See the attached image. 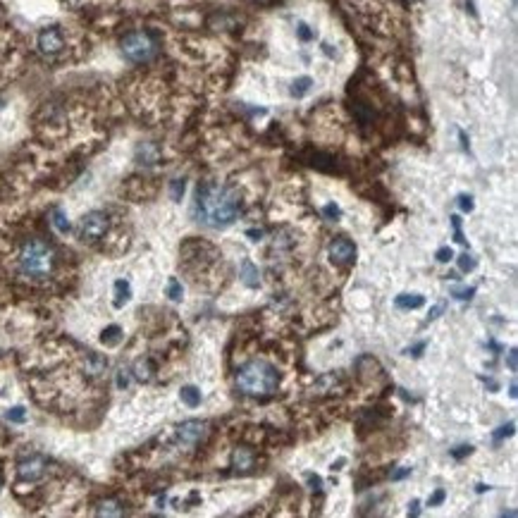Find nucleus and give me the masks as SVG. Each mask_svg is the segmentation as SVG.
I'll list each match as a JSON object with an SVG mask.
<instances>
[{"label":"nucleus","mask_w":518,"mask_h":518,"mask_svg":"<svg viewBox=\"0 0 518 518\" xmlns=\"http://www.w3.org/2000/svg\"><path fill=\"white\" fill-rule=\"evenodd\" d=\"M241 208L239 192L234 187L201 184L196 192L194 215L201 225L213 229H225L237 220Z\"/></svg>","instance_id":"obj_1"},{"label":"nucleus","mask_w":518,"mask_h":518,"mask_svg":"<svg viewBox=\"0 0 518 518\" xmlns=\"http://www.w3.org/2000/svg\"><path fill=\"white\" fill-rule=\"evenodd\" d=\"M55 248L43 239H27L19 248L17 268L19 275L31 282L48 280L55 270Z\"/></svg>","instance_id":"obj_2"},{"label":"nucleus","mask_w":518,"mask_h":518,"mask_svg":"<svg viewBox=\"0 0 518 518\" xmlns=\"http://www.w3.org/2000/svg\"><path fill=\"white\" fill-rule=\"evenodd\" d=\"M280 385L277 368L263 358L244 363L237 373V387L248 397H270Z\"/></svg>","instance_id":"obj_3"},{"label":"nucleus","mask_w":518,"mask_h":518,"mask_svg":"<svg viewBox=\"0 0 518 518\" xmlns=\"http://www.w3.org/2000/svg\"><path fill=\"white\" fill-rule=\"evenodd\" d=\"M120 48L129 62H148L158 53V43L148 31H129L120 41Z\"/></svg>","instance_id":"obj_4"},{"label":"nucleus","mask_w":518,"mask_h":518,"mask_svg":"<svg viewBox=\"0 0 518 518\" xmlns=\"http://www.w3.org/2000/svg\"><path fill=\"white\" fill-rule=\"evenodd\" d=\"M108 227H110L108 213L91 211V213L84 215L82 222H79V239L82 241H89V244H91V241H98V239L106 237Z\"/></svg>","instance_id":"obj_5"},{"label":"nucleus","mask_w":518,"mask_h":518,"mask_svg":"<svg viewBox=\"0 0 518 518\" xmlns=\"http://www.w3.org/2000/svg\"><path fill=\"white\" fill-rule=\"evenodd\" d=\"M45 468H48V461L43 456H29L24 461H19L17 465V478L24 483H36L45 475Z\"/></svg>","instance_id":"obj_6"},{"label":"nucleus","mask_w":518,"mask_h":518,"mask_svg":"<svg viewBox=\"0 0 518 518\" xmlns=\"http://www.w3.org/2000/svg\"><path fill=\"white\" fill-rule=\"evenodd\" d=\"M38 50H41L43 55H57L60 50L65 48V36H62V31L57 29V27H48V29H43L41 34H38Z\"/></svg>","instance_id":"obj_7"},{"label":"nucleus","mask_w":518,"mask_h":518,"mask_svg":"<svg viewBox=\"0 0 518 518\" xmlns=\"http://www.w3.org/2000/svg\"><path fill=\"white\" fill-rule=\"evenodd\" d=\"M206 430H208V423L206 421H184L177 428V439H180L182 444H199L203 437H206Z\"/></svg>","instance_id":"obj_8"},{"label":"nucleus","mask_w":518,"mask_h":518,"mask_svg":"<svg viewBox=\"0 0 518 518\" xmlns=\"http://www.w3.org/2000/svg\"><path fill=\"white\" fill-rule=\"evenodd\" d=\"M356 255V246L349 239H334L330 244V258L334 263H349Z\"/></svg>","instance_id":"obj_9"},{"label":"nucleus","mask_w":518,"mask_h":518,"mask_svg":"<svg viewBox=\"0 0 518 518\" xmlns=\"http://www.w3.org/2000/svg\"><path fill=\"white\" fill-rule=\"evenodd\" d=\"M158 160H160V148L155 146V143H150V141L139 143V148H136V162H139V165L150 167Z\"/></svg>","instance_id":"obj_10"},{"label":"nucleus","mask_w":518,"mask_h":518,"mask_svg":"<svg viewBox=\"0 0 518 518\" xmlns=\"http://www.w3.org/2000/svg\"><path fill=\"white\" fill-rule=\"evenodd\" d=\"M241 282H244L246 287H251V290H255V287H260V277H258V268H255L251 260H244L241 263Z\"/></svg>","instance_id":"obj_11"},{"label":"nucleus","mask_w":518,"mask_h":518,"mask_svg":"<svg viewBox=\"0 0 518 518\" xmlns=\"http://www.w3.org/2000/svg\"><path fill=\"white\" fill-rule=\"evenodd\" d=\"M425 304V299L421 294H399L395 299V306L402 308V311H411V308H421Z\"/></svg>","instance_id":"obj_12"},{"label":"nucleus","mask_w":518,"mask_h":518,"mask_svg":"<svg viewBox=\"0 0 518 518\" xmlns=\"http://www.w3.org/2000/svg\"><path fill=\"white\" fill-rule=\"evenodd\" d=\"M96 514L98 516H122L124 507L117 500H103V502H98Z\"/></svg>","instance_id":"obj_13"},{"label":"nucleus","mask_w":518,"mask_h":518,"mask_svg":"<svg viewBox=\"0 0 518 518\" xmlns=\"http://www.w3.org/2000/svg\"><path fill=\"white\" fill-rule=\"evenodd\" d=\"M132 299V287H129V282H124V280H117L115 282V308H122L127 301Z\"/></svg>","instance_id":"obj_14"},{"label":"nucleus","mask_w":518,"mask_h":518,"mask_svg":"<svg viewBox=\"0 0 518 518\" xmlns=\"http://www.w3.org/2000/svg\"><path fill=\"white\" fill-rule=\"evenodd\" d=\"M134 378L139 380V382H148L150 378H153V363H150L148 358H139L134 363Z\"/></svg>","instance_id":"obj_15"},{"label":"nucleus","mask_w":518,"mask_h":518,"mask_svg":"<svg viewBox=\"0 0 518 518\" xmlns=\"http://www.w3.org/2000/svg\"><path fill=\"white\" fill-rule=\"evenodd\" d=\"M232 463H234V468H239V470L253 468V454L248 449H237V451H234Z\"/></svg>","instance_id":"obj_16"},{"label":"nucleus","mask_w":518,"mask_h":518,"mask_svg":"<svg viewBox=\"0 0 518 518\" xmlns=\"http://www.w3.org/2000/svg\"><path fill=\"white\" fill-rule=\"evenodd\" d=\"M108 360L103 356H96V353H89L87 356V373L89 375H101L103 370H106Z\"/></svg>","instance_id":"obj_17"},{"label":"nucleus","mask_w":518,"mask_h":518,"mask_svg":"<svg viewBox=\"0 0 518 518\" xmlns=\"http://www.w3.org/2000/svg\"><path fill=\"white\" fill-rule=\"evenodd\" d=\"M101 342L106 344V346H117V344L122 342V330L117 325L106 327V330H103V334H101Z\"/></svg>","instance_id":"obj_18"},{"label":"nucleus","mask_w":518,"mask_h":518,"mask_svg":"<svg viewBox=\"0 0 518 518\" xmlns=\"http://www.w3.org/2000/svg\"><path fill=\"white\" fill-rule=\"evenodd\" d=\"M50 218H53V227L57 229L60 234H67L70 232V220H67V215H65L62 208H53V213H50Z\"/></svg>","instance_id":"obj_19"},{"label":"nucleus","mask_w":518,"mask_h":518,"mask_svg":"<svg viewBox=\"0 0 518 518\" xmlns=\"http://www.w3.org/2000/svg\"><path fill=\"white\" fill-rule=\"evenodd\" d=\"M180 397H182V402H184L187 406H199L201 404V392L196 390V387L192 385H187V387H182V392H180Z\"/></svg>","instance_id":"obj_20"},{"label":"nucleus","mask_w":518,"mask_h":518,"mask_svg":"<svg viewBox=\"0 0 518 518\" xmlns=\"http://www.w3.org/2000/svg\"><path fill=\"white\" fill-rule=\"evenodd\" d=\"M311 87H313L311 77H299V79L292 84V96L294 98H304L308 91H311Z\"/></svg>","instance_id":"obj_21"},{"label":"nucleus","mask_w":518,"mask_h":518,"mask_svg":"<svg viewBox=\"0 0 518 518\" xmlns=\"http://www.w3.org/2000/svg\"><path fill=\"white\" fill-rule=\"evenodd\" d=\"M167 297L172 299V301H182V297H184L182 282L177 280V277H170V282H167Z\"/></svg>","instance_id":"obj_22"},{"label":"nucleus","mask_w":518,"mask_h":518,"mask_svg":"<svg viewBox=\"0 0 518 518\" xmlns=\"http://www.w3.org/2000/svg\"><path fill=\"white\" fill-rule=\"evenodd\" d=\"M184 189H187V182L184 180H175L172 184H170V196H172V201H182V196H184Z\"/></svg>","instance_id":"obj_23"},{"label":"nucleus","mask_w":518,"mask_h":518,"mask_svg":"<svg viewBox=\"0 0 518 518\" xmlns=\"http://www.w3.org/2000/svg\"><path fill=\"white\" fill-rule=\"evenodd\" d=\"M5 418H8L10 423H24L27 421V411H24L22 406H15V409H10L5 413Z\"/></svg>","instance_id":"obj_24"},{"label":"nucleus","mask_w":518,"mask_h":518,"mask_svg":"<svg viewBox=\"0 0 518 518\" xmlns=\"http://www.w3.org/2000/svg\"><path fill=\"white\" fill-rule=\"evenodd\" d=\"M475 265H478V260L473 258L470 253H463V255H458V268H461L463 272H470V270H475Z\"/></svg>","instance_id":"obj_25"},{"label":"nucleus","mask_w":518,"mask_h":518,"mask_svg":"<svg viewBox=\"0 0 518 518\" xmlns=\"http://www.w3.org/2000/svg\"><path fill=\"white\" fill-rule=\"evenodd\" d=\"M297 36H299V38H301V41H304V43H308V41H311V38H313V31L308 29V24L299 22V24H297Z\"/></svg>","instance_id":"obj_26"},{"label":"nucleus","mask_w":518,"mask_h":518,"mask_svg":"<svg viewBox=\"0 0 518 518\" xmlns=\"http://www.w3.org/2000/svg\"><path fill=\"white\" fill-rule=\"evenodd\" d=\"M323 215H325V218H330V220H337L339 215H342V208L334 206V203H327V206L323 208Z\"/></svg>","instance_id":"obj_27"},{"label":"nucleus","mask_w":518,"mask_h":518,"mask_svg":"<svg viewBox=\"0 0 518 518\" xmlns=\"http://www.w3.org/2000/svg\"><path fill=\"white\" fill-rule=\"evenodd\" d=\"M458 206H461V211L463 213H470L475 208V203H473V196H458Z\"/></svg>","instance_id":"obj_28"},{"label":"nucleus","mask_w":518,"mask_h":518,"mask_svg":"<svg viewBox=\"0 0 518 518\" xmlns=\"http://www.w3.org/2000/svg\"><path fill=\"white\" fill-rule=\"evenodd\" d=\"M514 428H516V423H509V425H502L500 430L495 432V439L497 442H500V439H504V437H509V435H514Z\"/></svg>","instance_id":"obj_29"},{"label":"nucleus","mask_w":518,"mask_h":518,"mask_svg":"<svg viewBox=\"0 0 518 518\" xmlns=\"http://www.w3.org/2000/svg\"><path fill=\"white\" fill-rule=\"evenodd\" d=\"M306 480H308V485H311V490H316V492L323 490V478H320V475H316V473H306Z\"/></svg>","instance_id":"obj_30"},{"label":"nucleus","mask_w":518,"mask_h":518,"mask_svg":"<svg viewBox=\"0 0 518 518\" xmlns=\"http://www.w3.org/2000/svg\"><path fill=\"white\" fill-rule=\"evenodd\" d=\"M451 258H454V251H451L449 246H442L437 251V260H439V263H449Z\"/></svg>","instance_id":"obj_31"},{"label":"nucleus","mask_w":518,"mask_h":518,"mask_svg":"<svg viewBox=\"0 0 518 518\" xmlns=\"http://www.w3.org/2000/svg\"><path fill=\"white\" fill-rule=\"evenodd\" d=\"M444 497H447V492H444V490H437L435 495H432L430 500H428V507H439V504L444 502Z\"/></svg>","instance_id":"obj_32"},{"label":"nucleus","mask_w":518,"mask_h":518,"mask_svg":"<svg viewBox=\"0 0 518 518\" xmlns=\"http://www.w3.org/2000/svg\"><path fill=\"white\" fill-rule=\"evenodd\" d=\"M475 294V290L473 287H468V290H454V297L456 299H461V301H465V299H470Z\"/></svg>","instance_id":"obj_33"},{"label":"nucleus","mask_w":518,"mask_h":518,"mask_svg":"<svg viewBox=\"0 0 518 518\" xmlns=\"http://www.w3.org/2000/svg\"><path fill=\"white\" fill-rule=\"evenodd\" d=\"M507 363H509V370H516V368H518V358H516V349H511V351H509V356H507Z\"/></svg>","instance_id":"obj_34"},{"label":"nucleus","mask_w":518,"mask_h":518,"mask_svg":"<svg viewBox=\"0 0 518 518\" xmlns=\"http://www.w3.org/2000/svg\"><path fill=\"white\" fill-rule=\"evenodd\" d=\"M409 516H413V518L421 516V504H418L416 500H413V502L409 504Z\"/></svg>","instance_id":"obj_35"},{"label":"nucleus","mask_w":518,"mask_h":518,"mask_svg":"<svg viewBox=\"0 0 518 518\" xmlns=\"http://www.w3.org/2000/svg\"><path fill=\"white\" fill-rule=\"evenodd\" d=\"M246 237L251 239V241H260L263 232H260V229H246Z\"/></svg>","instance_id":"obj_36"},{"label":"nucleus","mask_w":518,"mask_h":518,"mask_svg":"<svg viewBox=\"0 0 518 518\" xmlns=\"http://www.w3.org/2000/svg\"><path fill=\"white\" fill-rule=\"evenodd\" d=\"M442 311H444V304H437V306H435V308H432V311H430L428 320H435V318H439V316H442Z\"/></svg>","instance_id":"obj_37"},{"label":"nucleus","mask_w":518,"mask_h":518,"mask_svg":"<svg viewBox=\"0 0 518 518\" xmlns=\"http://www.w3.org/2000/svg\"><path fill=\"white\" fill-rule=\"evenodd\" d=\"M425 349V342H421V344H416L413 346V349H406V353H409V356H421V351Z\"/></svg>","instance_id":"obj_38"},{"label":"nucleus","mask_w":518,"mask_h":518,"mask_svg":"<svg viewBox=\"0 0 518 518\" xmlns=\"http://www.w3.org/2000/svg\"><path fill=\"white\" fill-rule=\"evenodd\" d=\"M406 475H411V468H399L397 473H392V480H402Z\"/></svg>","instance_id":"obj_39"},{"label":"nucleus","mask_w":518,"mask_h":518,"mask_svg":"<svg viewBox=\"0 0 518 518\" xmlns=\"http://www.w3.org/2000/svg\"><path fill=\"white\" fill-rule=\"evenodd\" d=\"M470 451H473V447H461L458 451H454V456H456V458H463L465 454H470Z\"/></svg>","instance_id":"obj_40"},{"label":"nucleus","mask_w":518,"mask_h":518,"mask_svg":"<svg viewBox=\"0 0 518 518\" xmlns=\"http://www.w3.org/2000/svg\"><path fill=\"white\" fill-rule=\"evenodd\" d=\"M509 395H511V399H516V397H518V387H516V382H511V387H509Z\"/></svg>","instance_id":"obj_41"},{"label":"nucleus","mask_w":518,"mask_h":518,"mask_svg":"<svg viewBox=\"0 0 518 518\" xmlns=\"http://www.w3.org/2000/svg\"><path fill=\"white\" fill-rule=\"evenodd\" d=\"M458 139H461V143H463V148L468 150V139H465V134L463 132H458Z\"/></svg>","instance_id":"obj_42"},{"label":"nucleus","mask_w":518,"mask_h":518,"mask_svg":"<svg viewBox=\"0 0 518 518\" xmlns=\"http://www.w3.org/2000/svg\"><path fill=\"white\" fill-rule=\"evenodd\" d=\"M485 385H487L490 390H497V382H495V380H485Z\"/></svg>","instance_id":"obj_43"},{"label":"nucleus","mask_w":518,"mask_h":518,"mask_svg":"<svg viewBox=\"0 0 518 518\" xmlns=\"http://www.w3.org/2000/svg\"><path fill=\"white\" fill-rule=\"evenodd\" d=\"M0 487H3V478H0Z\"/></svg>","instance_id":"obj_44"}]
</instances>
